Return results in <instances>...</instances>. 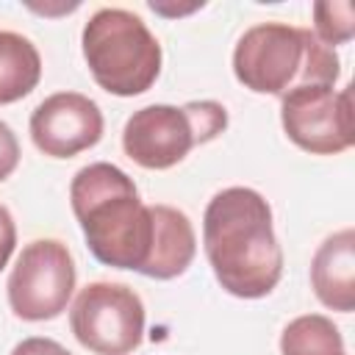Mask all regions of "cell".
Instances as JSON below:
<instances>
[{"instance_id":"9","label":"cell","mask_w":355,"mask_h":355,"mask_svg":"<svg viewBox=\"0 0 355 355\" xmlns=\"http://www.w3.org/2000/svg\"><path fill=\"white\" fill-rule=\"evenodd\" d=\"M103 111L80 92H55L44 97L28 122L31 141L42 155L72 158L103 139Z\"/></svg>"},{"instance_id":"5","label":"cell","mask_w":355,"mask_h":355,"mask_svg":"<svg viewBox=\"0 0 355 355\" xmlns=\"http://www.w3.org/2000/svg\"><path fill=\"white\" fill-rule=\"evenodd\" d=\"M227 128V108L216 100L183 105L155 103L133 111L122 128V150L141 169H172L194 147L214 141Z\"/></svg>"},{"instance_id":"11","label":"cell","mask_w":355,"mask_h":355,"mask_svg":"<svg viewBox=\"0 0 355 355\" xmlns=\"http://www.w3.org/2000/svg\"><path fill=\"white\" fill-rule=\"evenodd\" d=\"M153 211H155V244L144 277L175 280L191 266L197 255V233L191 219L180 208L153 202Z\"/></svg>"},{"instance_id":"3","label":"cell","mask_w":355,"mask_h":355,"mask_svg":"<svg viewBox=\"0 0 355 355\" xmlns=\"http://www.w3.org/2000/svg\"><path fill=\"white\" fill-rule=\"evenodd\" d=\"M233 75L255 94L283 97L300 86H336L341 61L311 28L258 22L233 47Z\"/></svg>"},{"instance_id":"6","label":"cell","mask_w":355,"mask_h":355,"mask_svg":"<svg viewBox=\"0 0 355 355\" xmlns=\"http://www.w3.org/2000/svg\"><path fill=\"white\" fill-rule=\"evenodd\" d=\"M75 258L58 239H33L11 266L6 297L8 308L22 322H47L67 311L75 294Z\"/></svg>"},{"instance_id":"16","label":"cell","mask_w":355,"mask_h":355,"mask_svg":"<svg viewBox=\"0 0 355 355\" xmlns=\"http://www.w3.org/2000/svg\"><path fill=\"white\" fill-rule=\"evenodd\" d=\"M11 355H72V352L64 344H58L55 338L31 336V338H22L19 344H14Z\"/></svg>"},{"instance_id":"12","label":"cell","mask_w":355,"mask_h":355,"mask_svg":"<svg viewBox=\"0 0 355 355\" xmlns=\"http://www.w3.org/2000/svg\"><path fill=\"white\" fill-rule=\"evenodd\" d=\"M39 80L42 55L36 44L17 31H0V105L28 97Z\"/></svg>"},{"instance_id":"15","label":"cell","mask_w":355,"mask_h":355,"mask_svg":"<svg viewBox=\"0 0 355 355\" xmlns=\"http://www.w3.org/2000/svg\"><path fill=\"white\" fill-rule=\"evenodd\" d=\"M17 166H19V141H17V133L11 130V125H6L0 119V183L6 178H11Z\"/></svg>"},{"instance_id":"13","label":"cell","mask_w":355,"mask_h":355,"mask_svg":"<svg viewBox=\"0 0 355 355\" xmlns=\"http://www.w3.org/2000/svg\"><path fill=\"white\" fill-rule=\"evenodd\" d=\"M280 355H347L338 324L324 313H302L280 333Z\"/></svg>"},{"instance_id":"4","label":"cell","mask_w":355,"mask_h":355,"mask_svg":"<svg viewBox=\"0 0 355 355\" xmlns=\"http://www.w3.org/2000/svg\"><path fill=\"white\" fill-rule=\"evenodd\" d=\"M80 50L94 83L116 97L144 94L161 75V44L128 8H97L83 25Z\"/></svg>"},{"instance_id":"10","label":"cell","mask_w":355,"mask_h":355,"mask_svg":"<svg viewBox=\"0 0 355 355\" xmlns=\"http://www.w3.org/2000/svg\"><path fill=\"white\" fill-rule=\"evenodd\" d=\"M311 288L316 300L338 313L355 311V230L341 227L330 233L313 252Z\"/></svg>"},{"instance_id":"7","label":"cell","mask_w":355,"mask_h":355,"mask_svg":"<svg viewBox=\"0 0 355 355\" xmlns=\"http://www.w3.org/2000/svg\"><path fill=\"white\" fill-rule=\"evenodd\" d=\"M144 302L125 286L94 280L83 286L69 308V330L94 355H128L144 338Z\"/></svg>"},{"instance_id":"1","label":"cell","mask_w":355,"mask_h":355,"mask_svg":"<svg viewBox=\"0 0 355 355\" xmlns=\"http://www.w3.org/2000/svg\"><path fill=\"white\" fill-rule=\"evenodd\" d=\"M202 250L216 283L239 300H261L283 277L272 205L250 186H227L208 200Z\"/></svg>"},{"instance_id":"2","label":"cell","mask_w":355,"mask_h":355,"mask_svg":"<svg viewBox=\"0 0 355 355\" xmlns=\"http://www.w3.org/2000/svg\"><path fill=\"white\" fill-rule=\"evenodd\" d=\"M69 205L100 263L144 275L155 244V211L141 202L125 169L108 161L80 166L69 183Z\"/></svg>"},{"instance_id":"8","label":"cell","mask_w":355,"mask_h":355,"mask_svg":"<svg viewBox=\"0 0 355 355\" xmlns=\"http://www.w3.org/2000/svg\"><path fill=\"white\" fill-rule=\"evenodd\" d=\"M280 125L288 141L311 155H338L352 147V86H300L280 97Z\"/></svg>"},{"instance_id":"17","label":"cell","mask_w":355,"mask_h":355,"mask_svg":"<svg viewBox=\"0 0 355 355\" xmlns=\"http://www.w3.org/2000/svg\"><path fill=\"white\" fill-rule=\"evenodd\" d=\"M14 247H17V225H14L11 211L0 202V272L8 266Z\"/></svg>"},{"instance_id":"14","label":"cell","mask_w":355,"mask_h":355,"mask_svg":"<svg viewBox=\"0 0 355 355\" xmlns=\"http://www.w3.org/2000/svg\"><path fill=\"white\" fill-rule=\"evenodd\" d=\"M313 33L322 44L338 47L355 36V6L349 0H322L313 3Z\"/></svg>"},{"instance_id":"18","label":"cell","mask_w":355,"mask_h":355,"mask_svg":"<svg viewBox=\"0 0 355 355\" xmlns=\"http://www.w3.org/2000/svg\"><path fill=\"white\" fill-rule=\"evenodd\" d=\"M150 8L155 11V14H164V17H180V14H191V11H197V8H202V3H191V6H166V3H150Z\"/></svg>"}]
</instances>
